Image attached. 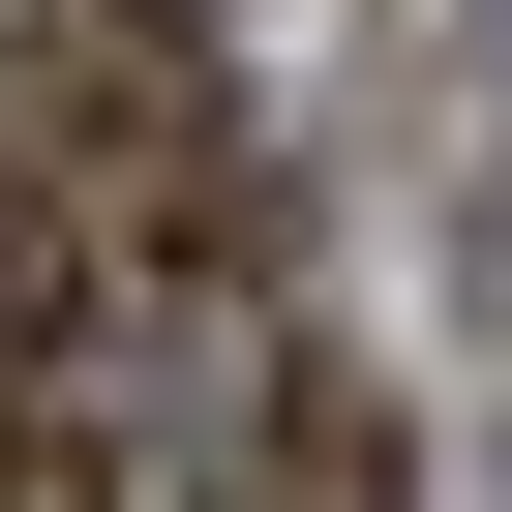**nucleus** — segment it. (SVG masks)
Returning <instances> with one entry per match:
<instances>
[{
    "instance_id": "nucleus-1",
    "label": "nucleus",
    "mask_w": 512,
    "mask_h": 512,
    "mask_svg": "<svg viewBox=\"0 0 512 512\" xmlns=\"http://www.w3.org/2000/svg\"><path fill=\"white\" fill-rule=\"evenodd\" d=\"M0 121H31V181H61V241H91V302H121V272H241V91L151 31V0L0 31Z\"/></svg>"
},
{
    "instance_id": "nucleus-3",
    "label": "nucleus",
    "mask_w": 512,
    "mask_h": 512,
    "mask_svg": "<svg viewBox=\"0 0 512 512\" xmlns=\"http://www.w3.org/2000/svg\"><path fill=\"white\" fill-rule=\"evenodd\" d=\"M61 332H91V241H61V181H31V121H0V422L61 392Z\"/></svg>"
},
{
    "instance_id": "nucleus-2",
    "label": "nucleus",
    "mask_w": 512,
    "mask_h": 512,
    "mask_svg": "<svg viewBox=\"0 0 512 512\" xmlns=\"http://www.w3.org/2000/svg\"><path fill=\"white\" fill-rule=\"evenodd\" d=\"M241 512H422V422L302 332V362H272V422H241Z\"/></svg>"
},
{
    "instance_id": "nucleus-4",
    "label": "nucleus",
    "mask_w": 512,
    "mask_h": 512,
    "mask_svg": "<svg viewBox=\"0 0 512 512\" xmlns=\"http://www.w3.org/2000/svg\"><path fill=\"white\" fill-rule=\"evenodd\" d=\"M0 512H211V482H181L151 422H61V392H31V422H0Z\"/></svg>"
}]
</instances>
